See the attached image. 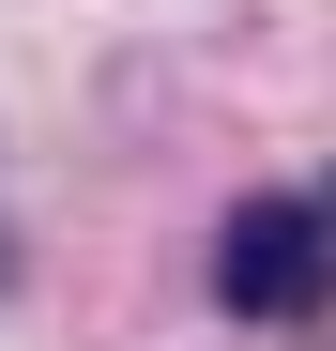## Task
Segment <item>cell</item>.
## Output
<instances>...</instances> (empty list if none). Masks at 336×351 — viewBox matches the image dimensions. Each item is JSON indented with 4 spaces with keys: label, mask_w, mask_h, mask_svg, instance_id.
Instances as JSON below:
<instances>
[{
    "label": "cell",
    "mask_w": 336,
    "mask_h": 351,
    "mask_svg": "<svg viewBox=\"0 0 336 351\" xmlns=\"http://www.w3.org/2000/svg\"><path fill=\"white\" fill-rule=\"evenodd\" d=\"M214 306L230 321H321L336 306V168L230 199V229H214Z\"/></svg>",
    "instance_id": "6da1fadb"
},
{
    "label": "cell",
    "mask_w": 336,
    "mask_h": 351,
    "mask_svg": "<svg viewBox=\"0 0 336 351\" xmlns=\"http://www.w3.org/2000/svg\"><path fill=\"white\" fill-rule=\"evenodd\" d=\"M0 275H16V229H0Z\"/></svg>",
    "instance_id": "7a4b0ae2"
}]
</instances>
